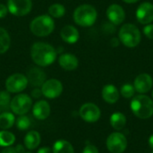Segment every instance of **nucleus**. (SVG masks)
<instances>
[{
	"instance_id": "nucleus-9",
	"label": "nucleus",
	"mask_w": 153,
	"mask_h": 153,
	"mask_svg": "<svg viewBox=\"0 0 153 153\" xmlns=\"http://www.w3.org/2000/svg\"><path fill=\"white\" fill-rule=\"evenodd\" d=\"M8 12L15 16H25L32 8L31 0H8Z\"/></svg>"
},
{
	"instance_id": "nucleus-17",
	"label": "nucleus",
	"mask_w": 153,
	"mask_h": 153,
	"mask_svg": "<svg viewBox=\"0 0 153 153\" xmlns=\"http://www.w3.org/2000/svg\"><path fill=\"white\" fill-rule=\"evenodd\" d=\"M59 65L65 71H73L75 70L79 65V60L76 56L71 53L62 54L58 57Z\"/></svg>"
},
{
	"instance_id": "nucleus-35",
	"label": "nucleus",
	"mask_w": 153,
	"mask_h": 153,
	"mask_svg": "<svg viewBox=\"0 0 153 153\" xmlns=\"http://www.w3.org/2000/svg\"><path fill=\"white\" fill-rule=\"evenodd\" d=\"M119 44H120V40H119L118 38H112V39H111V40H110V45H111L112 47H114V48L118 47Z\"/></svg>"
},
{
	"instance_id": "nucleus-41",
	"label": "nucleus",
	"mask_w": 153,
	"mask_h": 153,
	"mask_svg": "<svg viewBox=\"0 0 153 153\" xmlns=\"http://www.w3.org/2000/svg\"><path fill=\"white\" fill-rule=\"evenodd\" d=\"M152 98H153V91H152Z\"/></svg>"
},
{
	"instance_id": "nucleus-42",
	"label": "nucleus",
	"mask_w": 153,
	"mask_h": 153,
	"mask_svg": "<svg viewBox=\"0 0 153 153\" xmlns=\"http://www.w3.org/2000/svg\"><path fill=\"white\" fill-rule=\"evenodd\" d=\"M152 153H153V152H152Z\"/></svg>"
},
{
	"instance_id": "nucleus-1",
	"label": "nucleus",
	"mask_w": 153,
	"mask_h": 153,
	"mask_svg": "<svg viewBox=\"0 0 153 153\" xmlns=\"http://www.w3.org/2000/svg\"><path fill=\"white\" fill-rule=\"evenodd\" d=\"M56 48L46 42H36L30 48V56L33 62L40 66L46 67L52 65L56 59Z\"/></svg>"
},
{
	"instance_id": "nucleus-21",
	"label": "nucleus",
	"mask_w": 153,
	"mask_h": 153,
	"mask_svg": "<svg viewBox=\"0 0 153 153\" xmlns=\"http://www.w3.org/2000/svg\"><path fill=\"white\" fill-rule=\"evenodd\" d=\"M52 153H74V149L68 141L58 140L52 147Z\"/></svg>"
},
{
	"instance_id": "nucleus-23",
	"label": "nucleus",
	"mask_w": 153,
	"mask_h": 153,
	"mask_svg": "<svg viewBox=\"0 0 153 153\" xmlns=\"http://www.w3.org/2000/svg\"><path fill=\"white\" fill-rule=\"evenodd\" d=\"M15 122V117L13 113L4 111L0 113V128L3 130H7L11 128Z\"/></svg>"
},
{
	"instance_id": "nucleus-3",
	"label": "nucleus",
	"mask_w": 153,
	"mask_h": 153,
	"mask_svg": "<svg viewBox=\"0 0 153 153\" xmlns=\"http://www.w3.org/2000/svg\"><path fill=\"white\" fill-rule=\"evenodd\" d=\"M98 18V13L95 7L91 4H83L76 7L74 12V22L82 27L92 26Z\"/></svg>"
},
{
	"instance_id": "nucleus-16",
	"label": "nucleus",
	"mask_w": 153,
	"mask_h": 153,
	"mask_svg": "<svg viewBox=\"0 0 153 153\" xmlns=\"http://www.w3.org/2000/svg\"><path fill=\"white\" fill-rule=\"evenodd\" d=\"M50 105L46 100H39L32 107V114L38 120H45L50 115Z\"/></svg>"
},
{
	"instance_id": "nucleus-7",
	"label": "nucleus",
	"mask_w": 153,
	"mask_h": 153,
	"mask_svg": "<svg viewBox=\"0 0 153 153\" xmlns=\"http://www.w3.org/2000/svg\"><path fill=\"white\" fill-rule=\"evenodd\" d=\"M28 79L26 75L16 73L10 75L5 80V89L10 93H19L24 91L28 86Z\"/></svg>"
},
{
	"instance_id": "nucleus-25",
	"label": "nucleus",
	"mask_w": 153,
	"mask_h": 153,
	"mask_svg": "<svg viewBox=\"0 0 153 153\" xmlns=\"http://www.w3.org/2000/svg\"><path fill=\"white\" fill-rule=\"evenodd\" d=\"M15 142V136L13 133L6 130L0 131V146L8 147L12 146Z\"/></svg>"
},
{
	"instance_id": "nucleus-30",
	"label": "nucleus",
	"mask_w": 153,
	"mask_h": 153,
	"mask_svg": "<svg viewBox=\"0 0 153 153\" xmlns=\"http://www.w3.org/2000/svg\"><path fill=\"white\" fill-rule=\"evenodd\" d=\"M143 33L144 35L150 39H153V24L152 23H149L146 24L143 28Z\"/></svg>"
},
{
	"instance_id": "nucleus-15",
	"label": "nucleus",
	"mask_w": 153,
	"mask_h": 153,
	"mask_svg": "<svg viewBox=\"0 0 153 153\" xmlns=\"http://www.w3.org/2000/svg\"><path fill=\"white\" fill-rule=\"evenodd\" d=\"M26 77L28 79L29 83L34 87H41L47 79L45 72L39 67H31L27 72Z\"/></svg>"
},
{
	"instance_id": "nucleus-10",
	"label": "nucleus",
	"mask_w": 153,
	"mask_h": 153,
	"mask_svg": "<svg viewBox=\"0 0 153 153\" xmlns=\"http://www.w3.org/2000/svg\"><path fill=\"white\" fill-rule=\"evenodd\" d=\"M42 95L48 99H56L59 97L63 92V84L57 79H49L41 86Z\"/></svg>"
},
{
	"instance_id": "nucleus-27",
	"label": "nucleus",
	"mask_w": 153,
	"mask_h": 153,
	"mask_svg": "<svg viewBox=\"0 0 153 153\" xmlns=\"http://www.w3.org/2000/svg\"><path fill=\"white\" fill-rule=\"evenodd\" d=\"M15 123H16V127L21 131H25V130L29 129V127L30 126V119L29 117H27L25 115L20 116L16 119Z\"/></svg>"
},
{
	"instance_id": "nucleus-28",
	"label": "nucleus",
	"mask_w": 153,
	"mask_h": 153,
	"mask_svg": "<svg viewBox=\"0 0 153 153\" xmlns=\"http://www.w3.org/2000/svg\"><path fill=\"white\" fill-rule=\"evenodd\" d=\"M120 93L126 99L133 98L134 93H135V90H134V85H132L130 83H126V84L122 85V87L120 89Z\"/></svg>"
},
{
	"instance_id": "nucleus-20",
	"label": "nucleus",
	"mask_w": 153,
	"mask_h": 153,
	"mask_svg": "<svg viewBox=\"0 0 153 153\" xmlns=\"http://www.w3.org/2000/svg\"><path fill=\"white\" fill-rule=\"evenodd\" d=\"M41 137L37 131H30L24 137V146L28 150H35L40 144Z\"/></svg>"
},
{
	"instance_id": "nucleus-5",
	"label": "nucleus",
	"mask_w": 153,
	"mask_h": 153,
	"mask_svg": "<svg viewBox=\"0 0 153 153\" xmlns=\"http://www.w3.org/2000/svg\"><path fill=\"white\" fill-rule=\"evenodd\" d=\"M30 31L37 37H47L55 29V22L48 14H42L35 17L30 24Z\"/></svg>"
},
{
	"instance_id": "nucleus-31",
	"label": "nucleus",
	"mask_w": 153,
	"mask_h": 153,
	"mask_svg": "<svg viewBox=\"0 0 153 153\" xmlns=\"http://www.w3.org/2000/svg\"><path fill=\"white\" fill-rule=\"evenodd\" d=\"M82 153H99V150L97 149L96 146L91 145V144H88L84 147Z\"/></svg>"
},
{
	"instance_id": "nucleus-6",
	"label": "nucleus",
	"mask_w": 153,
	"mask_h": 153,
	"mask_svg": "<svg viewBox=\"0 0 153 153\" xmlns=\"http://www.w3.org/2000/svg\"><path fill=\"white\" fill-rule=\"evenodd\" d=\"M9 106L13 114H16L18 116L25 115L32 107V100L29 95L21 93L14 96L11 100Z\"/></svg>"
},
{
	"instance_id": "nucleus-2",
	"label": "nucleus",
	"mask_w": 153,
	"mask_h": 153,
	"mask_svg": "<svg viewBox=\"0 0 153 153\" xmlns=\"http://www.w3.org/2000/svg\"><path fill=\"white\" fill-rule=\"evenodd\" d=\"M130 108L134 115L140 119H148L153 116V100L144 94L134 97Z\"/></svg>"
},
{
	"instance_id": "nucleus-18",
	"label": "nucleus",
	"mask_w": 153,
	"mask_h": 153,
	"mask_svg": "<svg viewBox=\"0 0 153 153\" xmlns=\"http://www.w3.org/2000/svg\"><path fill=\"white\" fill-rule=\"evenodd\" d=\"M60 36L63 41L68 44H74L80 38L79 30L73 25H65L60 31Z\"/></svg>"
},
{
	"instance_id": "nucleus-11",
	"label": "nucleus",
	"mask_w": 153,
	"mask_h": 153,
	"mask_svg": "<svg viewBox=\"0 0 153 153\" xmlns=\"http://www.w3.org/2000/svg\"><path fill=\"white\" fill-rule=\"evenodd\" d=\"M79 115L82 120L88 123L97 122L101 116L100 108L94 103L88 102L83 104L79 110Z\"/></svg>"
},
{
	"instance_id": "nucleus-8",
	"label": "nucleus",
	"mask_w": 153,
	"mask_h": 153,
	"mask_svg": "<svg viewBox=\"0 0 153 153\" xmlns=\"http://www.w3.org/2000/svg\"><path fill=\"white\" fill-rule=\"evenodd\" d=\"M106 145L109 152L111 153H123L127 147L126 137L118 132L112 133L108 135Z\"/></svg>"
},
{
	"instance_id": "nucleus-29",
	"label": "nucleus",
	"mask_w": 153,
	"mask_h": 153,
	"mask_svg": "<svg viewBox=\"0 0 153 153\" xmlns=\"http://www.w3.org/2000/svg\"><path fill=\"white\" fill-rule=\"evenodd\" d=\"M11 96L10 92L7 91H0V107L2 108H6L10 105L11 102Z\"/></svg>"
},
{
	"instance_id": "nucleus-36",
	"label": "nucleus",
	"mask_w": 153,
	"mask_h": 153,
	"mask_svg": "<svg viewBox=\"0 0 153 153\" xmlns=\"http://www.w3.org/2000/svg\"><path fill=\"white\" fill-rule=\"evenodd\" d=\"M37 153H51V150L49 147L45 146V147H41L40 149H39Z\"/></svg>"
},
{
	"instance_id": "nucleus-13",
	"label": "nucleus",
	"mask_w": 153,
	"mask_h": 153,
	"mask_svg": "<svg viewBox=\"0 0 153 153\" xmlns=\"http://www.w3.org/2000/svg\"><path fill=\"white\" fill-rule=\"evenodd\" d=\"M107 17L112 24L120 25L126 19V12L120 4H112L107 9Z\"/></svg>"
},
{
	"instance_id": "nucleus-22",
	"label": "nucleus",
	"mask_w": 153,
	"mask_h": 153,
	"mask_svg": "<svg viewBox=\"0 0 153 153\" xmlns=\"http://www.w3.org/2000/svg\"><path fill=\"white\" fill-rule=\"evenodd\" d=\"M110 125L117 131L122 130L126 125V116L124 114L120 113V112L113 113L111 115V117H110Z\"/></svg>"
},
{
	"instance_id": "nucleus-34",
	"label": "nucleus",
	"mask_w": 153,
	"mask_h": 153,
	"mask_svg": "<svg viewBox=\"0 0 153 153\" xmlns=\"http://www.w3.org/2000/svg\"><path fill=\"white\" fill-rule=\"evenodd\" d=\"M1 153H18L17 150H16V147H13V146H8V147H4Z\"/></svg>"
},
{
	"instance_id": "nucleus-37",
	"label": "nucleus",
	"mask_w": 153,
	"mask_h": 153,
	"mask_svg": "<svg viewBox=\"0 0 153 153\" xmlns=\"http://www.w3.org/2000/svg\"><path fill=\"white\" fill-rule=\"evenodd\" d=\"M16 150H17L18 153H24V150H23V148H22V145H17Z\"/></svg>"
},
{
	"instance_id": "nucleus-38",
	"label": "nucleus",
	"mask_w": 153,
	"mask_h": 153,
	"mask_svg": "<svg viewBox=\"0 0 153 153\" xmlns=\"http://www.w3.org/2000/svg\"><path fill=\"white\" fill-rule=\"evenodd\" d=\"M149 145L152 149H153V134H152L151 137L149 138Z\"/></svg>"
},
{
	"instance_id": "nucleus-39",
	"label": "nucleus",
	"mask_w": 153,
	"mask_h": 153,
	"mask_svg": "<svg viewBox=\"0 0 153 153\" xmlns=\"http://www.w3.org/2000/svg\"><path fill=\"white\" fill-rule=\"evenodd\" d=\"M123 1L126 4H134V3H137L139 0H123Z\"/></svg>"
},
{
	"instance_id": "nucleus-24",
	"label": "nucleus",
	"mask_w": 153,
	"mask_h": 153,
	"mask_svg": "<svg viewBox=\"0 0 153 153\" xmlns=\"http://www.w3.org/2000/svg\"><path fill=\"white\" fill-rule=\"evenodd\" d=\"M11 45V38L7 30L0 27V54L7 52Z\"/></svg>"
},
{
	"instance_id": "nucleus-32",
	"label": "nucleus",
	"mask_w": 153,
	"mask_h": 153,
	"mask_svg": "<svg viewBox=\"0 0 153 153\" xmlns=\"http://www.w3.org/2000/svg\"><path fill=\"white\" fill-rule=\"evenodd\" d=\"M7 13H8L7 6L3 4H0V19L5 17L7 15Z\"/></svg>"
},
{
	"instance_id": "nucleus-4",
	"label": "nucleus",
	"mask_w": 153,
	"mask_h": 153,
	"mask_svg": "<svg viewBox=\"0 0 153 153\" xmlns=\"http://www.w3.org/2000/svg\"><path fill=\"white\" fill-rule=\"evenodd\" d=\"M118 39L120 43L127 48H135L137 47L141 40L142 35L139 28L133 23H126L124 24L118 32Z\"/></svg>"
},
{
	"instance_id": "nucleus-33",
	"label": "nucleus",
	"mask_w": 153,
	"mask_h": 153,
	"mask_svg": "<svg viewBox=\"0 0 153 153\" xmlns=\"http://www.w3.org/2000/svg\"><path fill=\"white\" fill-rule=\"evenodd\" d=\"M31 96L35 99H39L42 96V91L41 89H39L38 87H36V89H34L31 91Z\"/></svg>"
},
{
	"instance_id": "nucleus-14",
	"label": "nucleus",
	"mask_w": 153,
	"mask_h": 153,
	"mask_svg": "<svg viewBox=\"0 0 153 153\" xmlns=\"http://www.w3.org/2000/svg\"><path fill=\"white\" fill-rule=\"evenodd\" d=\"M152 86L153 79L149 74H141L137 75L134 82V90L140 94L147 93L152 90Z\"/></svg>"
},
{
	"instance_id": "nucleus-40",
	"label": "nucleus",
	"mask_w": 153,
	"mask_h": 153,
	"mask_svg": "<svg viewBox=\"0 0 153 153\" xmlns=\"http://www.w3.org/2000/svg\"><path fill=\"white\" fill-rule=\"evenodd\" d=\"M24 153H32V152H24Z\"/></svg>"
},
{
	"instance_id": "nucleus-19",
	"label": "nucleus",
	"mask_w": 153,
	"mask_h": 153,
	"mask_svg": "<svg viewBox=\"0 0 153 153\" xmlns=\"http://www.w3.org/2000/svg\"><path fill=\"white\" fill-rule=\"evenodd\" d=\"M102 99L108 104H115L119 100V91L113 84H107L103 87L101 91Z\"/></svg>"
},
{
	"instance_id": "nucleus-12",
	"label": "nucleus",
	"mask_w": 153,
	"mask_h": 153,
	"mask_svg": "<svg viewBox=\"0 0 153 153\" xmlns=\"http://www.w3.org/2000/svg\"><path fill=\"white\" fill-rule=\"evenodd\" d=\"M136 20L142 24H149L153 22V4L150 2L142 3L136 10Z\"/></svg>"
},
{
	"instance_id": "nucleus-26",
	"label": "nucleus",
	"mask_w": 153,
	"mask_h": 153,
	"mask_svg": "<svg viewBox=\"0 0 153 153\" xmlns=\"http://www.w3.org/2000/svg\"><path fill=\"white\" fill-rule=\"evenodd\" d=\"M65 13V8L62 4H53L48 7V15L52 18H61Z\"/></svg>"
}]
</instances>
